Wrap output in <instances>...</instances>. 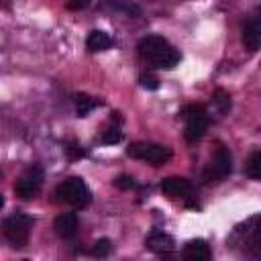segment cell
<instances>
[{
    "instance_id": "cell-10",
    "label": "cell",
    "mask_w": 261,
    "mask_h": 261,
    "mask_svg": "<svg viewBox=\"0 0 261 261\" xmlns=\"http://www.w3.org/2000/svg\"><path fill=\"white\" fill-rule=\"evenodd\" d=\"M145 247H147L149 251H153V253L167 255V253H171V251L175 249V241H173L167 232H163V230H153V232L145 239Z\"/></svg>"
},
{
    "instance_id": "cell-22",
    "label": "cell",
    "mask_w": 261,
    "mask_h": 261,
    "mask_svg": "<svg viewBox=\"0 0 261 261\" xmlns=\"http://www.w3.org/2000/svg\"><path fill=\"white\" fill-rule=\"evenodd\" d=\"M139 82H141V86L147 88V90H157V88H159V80H157L155 75H151V73H143V75L139 77Z\"/></svg>"
},
{
    "instance_id": "cell-4",
    "label": "cell",
    "mask_w": 261,
    "mask_h": 261,
    "mask_svg": "<svg viewBox=\"0 0 261 261\" xmlns=\"http://www.w3.org/2000/svg\"><path fill=\"white\" fill-rule=\"evenodd\" d=\"M31 228H33V218H31L29 214H22V212H16V214L8 216V218L2 222V232H4V237L12 243V247H18V249L29 243Z\"/></svg>"
},
{
    "instance_id": "cell-3",
    "label": "cell",
    "mask_w": 261,
    "mask_h": 261,
    "mask_svg": "<svg viewBox=\"0 0 261 261\" xmlns=\"http://www.w3.org/2000/svg\"><path fill=\"white\" fill-rule=\"evenodd\" d=\"M55 196L59 202H65L73 208H86L92 200V192L88 188V184L82 179V177H67L63 179L57 190H55Z\"/></svg>"
},
{
    "instance_id": "cell-24",
    "label": "cell",
    "mask_w": 261,
    "mask_h": 261,
    "mask_svg": "<svg viewBox=\"0 0 261 261\" xmlns=\"http://www.w3.org/2000/svg\"><path fill=\"white\" fill-rule=\"evenodd\" d=\"M2 206H4V196L0 194V208H2Z\"/></svg>"
},
{
    "instance_id": "cell-5",
    "label": "cell",
    "mask_w": 261,
    "mask_h": 261,
    "mask_svg": "<svg viewBox=\"0 0 261 261\" xmlns=\"http://www.w3.org/2000/svg\"><path fill=\"white\" fill-rule=\"evenodd\" d=\"M126 153L133 157V159H139V161H147L151 165H163L171 159V149L165 147V145H159V143H133Z\"/></svg>"
},
{
    "instance_id": "cell-21",
    "label": "cell",
    "mask_w": 261,
    "mask_h": 261,
    "mask_svg": "<svg viewBox=\"0 0 261 261\" xmlns=\"http://www.w3.org/2000/svg\"><path fill=\"white\" fill-rule=\"evenodd\" d=\"M114 186L118 188V190H133V188H137V181H135V177H130V175H118L116 179H114Z\"/></svg>"
},
{
    "instance_id": "cell-1",
    "label": "cell",
    "mask_w": 261,
    "mask_h": 261,
    "mask_svg": "<svg viewBox=\"0 0 261 261\" xmlns=\"http://www.w3.org/2000/svg\"><path fill=\"white\" fill-rule=\"evenodd\" d=\"M139 55L147 65L157 67V69H173L181 59L179 51L167 39H163L159 35H149V37L141 39Z\"/></svg>"
},
{
    "instance_id": "cell-23",
    "label": "cell",
    "mask_w": 261,
    "mask_h": 261,
    "mask_svg": "<svg viewBox=\"0 0 261 261\" xmlns=\"http://www.w3.org/2000/svg\"><path fill=\"white\" fill-rule=\"evenodd\" d=\"M65 6L69 10H82V8H88L90 6V0H67Z\"/></svg>"
},
{
    "instance_id": "cell-11",
    "label": "cell",
    "mask_w": 261,
    "mask_h": 261,
    "mask_svg": "<svg viewBox=\"0 0 261 261\" xmlns=\"http://www.w3.org/2000/svg\"><path fill=\"white\" fill-rule=\"evenodd\" d=\"M181 257L186 261H208V259H212V251L204 239H194V241L186 243Z\"/></svg>"
},
{
    "instance_id": "cell-9",
    "label": "cell",
    "mask_w": 261,
    "mask_h": 261,
    "mask_svg": "<svg viewBox=\"0 0 261 261\" xmlns=\"http://www.w3.org/2000/svg\"><path fill=\"white\" fill-rule=\"evenodd\" d=\"M243 45L253 53L259 49L261 45V18H259V10L245 22L243 27Z\"/></svg>"
},
{
    "instance_id": "cell-17",
    "label": "cell",
    "mask_w": 261,
    "mask_h": 261,
    "mask_svg": "<svg viewBox=\"0 0 261 261\" xmlns=\"http://www.w3.org/2000/svg\"><path fill=\"white\" fill-rule=\"evenodd\" d=\"M212 104L216 106V110H218L220 114H226V112L230 110V94H228L226 90H222V88L214 90V94H212Z\"/></svg>"
},
{
    "instance_id": "cell-6",
    "label": "cell",
    "mask_w": 261,
    "mask_h": 261,
    "mask_svg": "<svg viewBox=\"0 0 261 261\" xmlns=\"http://www.w3.org/2000/svg\"><path fill=\"white\" fill-rule=\"evenodd\" d=\"M230 169H232V157H230L228 149H224L222 145H218L216 151H214V157H212V161H210V165L206 167V171H204L202 177H204L206 184H210V181H220V179L228 177Z\"/></svg>"
},
{
    "instance_id": "cell-18",
    "label": "cell",
    "mask_w": 261,
    "mask_h": 261,
    "mask_svg": "<svg viewBox=\"0 0 261 261\" xmlns=\"http://www.w3.org/2000/svg\"><path fill=\"white\" fill-rule=\"evenodd\" d=\"M247 173L251 179H261V151L255 149L247 161Z\"/></svg>"
},
{
    "instance_id": "cell-8",
    "label": "cell",
    "mask_w": 261,
    "mask_h": 261,
    "mask_svg": "<svg viewBox=\"0 0 261 261\" xmlns=\"http://www.w3.org/2000/svg\"><path fill=\"white\" fill-rule=\"evenodd\" d=\"M161 192L167 198H177V200H184L188 206H196L194 188H192L190 179H186V177H165L161 181Z\"/></svg>"
},
{
    "instance_id": "cell-7",
    "label": "cell",
    "mask_w": 261,
    "mask_h": 261,
    "mask_svg": "<svg viewBox=\"0 0 261 261\" xmlns=\"http://www.w3.org/2000/svg\"><path fill=\"white\" fill-rule=\"evenodd\" d=\"M41 186H43V169L39 165H33L14 184V192L20 200H31L41 192Z\"/></svg>"
},
{
    "instance_id": "cell-15",
    "label": "cell",
    "mask_w": 261,
    "mask_h": 261,
    "mask_svg": "<svg viewBox=\"0 0 261 261\" xmlns=\"http://www.w3.org/2000/svg\"><path fill=\"white\" fill-rule=\"evenodd\" d=\"M102 8H110L114 12H124L126 16H139L141 14V8L128 0H104Z\"/></svg>"
},
{
    "instance_id": "cell-25",
    "label": "cell",
    "mask_w": 261,
    "mask_h": 261,
    "mask_svg": "<svg viewBox=\"0 0 261 261\" xmlns=\"http://www.w3.org/2000/svg\"><path fill=\"white\" fill-rule=\"evenodd\" d=\"M0 175H2V173H0Z\"/></svg>"
},
{
    "instance_id": "cell-19",
    "label": "cell",
    "mask_w": 261,
    "mask_h": 261,
    "mask_svg": "<svg viewBox=\"0 0 261 261\" xmlns=\"http://www.w3.org/2000/svg\"><path fill=\"white\" fill-rule=\"evenodd\" d=\"M110 251H112V243H110V239H98L96 243H94V247H92V255L94 257H108L110 255Z\"/></svg>"
},
{
    "instance_id": "cell-2",
    "label": "cell",
    "mask_w": 261,
    "mask_h": 261,
    "mask_svg": "<svg viewBox=\"0 0 261 261\" xmlns=\"http://www.w3.org/2000/svg\"><path fill=\"white\" fill-rule=\"evenodd\" d=\"M179 116L186 122V128H184L186 141L194 143V141L204 137V133L208 128V122H210V114H208V110L202 104H186L181 108Z\"/></svg>"
},
{
    "instance_id": "cell-16",
    "label": "cell",
    "mask_w": 261,
    "mask_h": 261,
    "mask_svg": "<svg viewBox=\"0 0 261 261\" xmlns=\"http://www.w3.org/2000/svg\"><path fill=\"white\" fill-rule=\"evenodd\" d=\"M73 104H75V112H77V116H88L100 102H98L96 98L88 96V94H75V96H73Z\"/></svg>"
},
{
    "instance_id": "cell-20",
    "label": "cell",
    "mask_w": 261,
    "mask_h": 261,
    "mask_svg": "<svg viewBox=\"0 0 261 261\" xmlns=\"http://www.w3.org/2000/svg\"><path fill=\"white\" fill-rule=\"evenodd\" d=\"M63 151H65V155H67V159H71V161H75V159H82L84 155H86V151L75 143V141H67L65 145H63Z\"/></svg>"
},
{
    "instance_id": "cell-13",
    "label": "cell",
    "mask_w": 261,
    "mask_h": 261,
    "mask_svg": "<svg viewBox=\"0 0 261 261\" xmlns=\"http://www.w3.org/2000/svg\"><path fill=\"white\" fill-rule=\"evenodd\" d=\"M120 139H122L120 116H118V112H112L110 122L106 124V128H104L102 135H100V141H102L104 145H116V143H120Z\"/></svg>"
},
{
    "instance_id": "cell-14",
    "label": "cell",
    "mask_w": 261,
    "mask_h": 261,
    "mask_svg": "<svg viewBox=\"0 0 261 261\" xmlns=\"http://www.w3.org/2000/svg\"><path fill=\"white\" fill-rule=\"evenodd\" d=\"M110 45H112V39H110V35L104 33V31H92V33L86 37V49H88L90 53L106 51Z\"/></svg>"
},
{
    "instance_id": "cell-12",
    "label": "cell",
    "mask_w": 261,
    "mask_h": 261,
    "mask_svg": "<svg viewBox=\"0 0 261 261\" xmlns=\"http://www.w3.org/2000/svg\"><path fill=\"white\" fill-rule=\"evenodd\" d=\"M77 226H80V220L75 212H63L53 222V228L61 239H71L77 232Z\"/></svg>"
}]
</instances>
